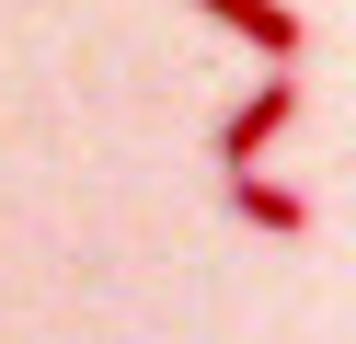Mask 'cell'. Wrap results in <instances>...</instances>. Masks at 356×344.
<instances>
[{
  "mask_svg": "<svg viewBox=\"0 0 356 344\" xmlns=\"http://www.w3.org/2000/svg\"><path fill=\"white\" fill-rule=\"evenodd\" d=\"M287 126H299V81H287V69H264V81L241 92L230 115H218V161H230V172H253V161L276 149Z\"/></svg>",
  "mask_w": 356,
  "mask_h": 344,
  "instance_id": "cell-1",
  "label": "cell"
},
{
  "mask_svg": "<svg viewBox=\"0 0 356 344\" xmlns=\"http://www.w3.org/2000/svg\"><path fill=\"white\" fill-rule=\"evenodd\" d=\"M195 12H207L218 35L264 46V69H287V58H299V12H287V0H195Z\"/></svg>",
  "mask_w": 356,
  "mask_h": 344,
  "instance_id": "cell-2",
  "label": "cell"
},
{
  "mask_svg": "<svg viewBox=\"0 0 356 344\" xmlns=\"http://www.w3.org/2000/svg\"><path fill=\"white\" fill-rule=\"evenodd\" d=\"M230 218H241V229H276V241H299V229H310V195H299V183H276V172L253 161V172H230Z\"/></svg>",
  "mask_w": 356,
  "mask_h": 344,
  "instance_id": "cell-3",
  "label": "cell"
}]
</instances>
